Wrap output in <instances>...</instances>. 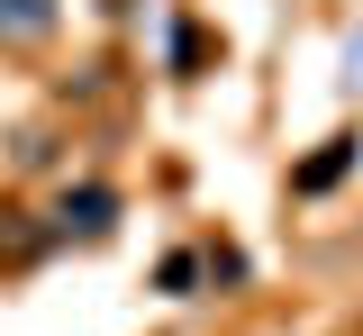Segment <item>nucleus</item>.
Instances as JSON below:
<instances>
[{
  "mask_svg": "<svg viewBox=\"0 0 363 336\" xmlns=\"http://www.w3.org/2000/svg\"><path fill=\"white\" fill-rule=\"evenodd\" d=\"M0 28L37 37V28H55V0H0Z\"/></svg>",
  "mask_w": 363,
  "mask_h": 336,
  "instance_id": "obj_1",
  "label": "nucleus"
}]
</instances>
